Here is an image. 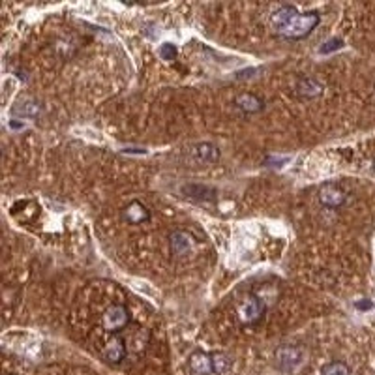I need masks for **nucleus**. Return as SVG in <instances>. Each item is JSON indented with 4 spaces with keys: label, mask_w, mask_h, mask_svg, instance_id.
<instances>
[{
    "label": "nucleus",
    "mask_w": 375,
    "mask_h": 375,
    "mask_svg": "<svg viewBox=\"0 0 375 375\" xmlns=\"http://www.w3.org/2000/svg\"><path fill=\"white\" fill-rule=\"evenodd\" d=\"M321 17L317 11H299L295 6H279L278 10L270 13V26L279 38L299 42L308 38L315 26L319 25Z\"/></svg>",
    "instance_id": "nucleus-1"
},
{
    "label": "nucleus",
    "mask_w": 375,
    "mask_h": 375,
    "mask_svg": "<svg viewBox=\"0 0 375 375\" xmlns=\"http://www.w3.org/2000/svg\"><path fill=\"white\" fill-rule=\"evenodd\" d=\"M129 323H131V315L124 304H113L101 315V328L109 334H118L126 330Z\"/></svg>",
    "instance_id": "nucleus-2"
},
{
    "label": "nucleus",
    "mask_w": 375,
    "mask_h": 375,
    "mask_svg": "<svg viewBox=\"0 0 375 375\" xmlns=\"http://www.w3.org/2000/svg\"><path fill=\"white\" fill-rule=\"evenodd\" d=\"M265 311H267L265 302L259 299L257 295H251V297H248V299L238 306L236 315H238V321L242 323V325H255V323H259L263 319Z\"/></svg>",
    "instance_id": "nucleus-3"
},
{
    "label": "nucleus",
    "mask_w": 375,
    "mask_h": 375,
    "mask_svg": "<svg viewBox=\"0 0 375 375\" xmlns=\"http://www.w3.org/2000/svg\"><path fill=\"white\" fill-rule=\"evenodd\" d=\"M347 195L338 184H325L319 190V201L326 208H340L345 204Z\"/></svg>",
    "instance_id": "nucleus-4"
},
{
    "label": "nucleus",
    "mask_w": 375,
    "mask_h": 375,
    "mask_svg": "<svg viewBox=\"0 0 375 375\" xmlns=\"http://www.w3.org/2000/svg\"><path fill=\"white\" fill-rule=\"evenodd\" d=\"M126 354H128V347H126L124 338H120L118 334H113L103 347V358L111 364H118L126 358Z\"/></svg>",
    "instance_id": "nucleus-5"
},
{
    "label": "nucleus",
    "mask_w": 375,
    "mask_h": 375,
    "mask_svg": "<svg viewBox=\"0 0 375 375\" xmlns=\"http://www.w3.org/2000/svg\"><path fill=\"white\" fill-rule=\"evenodd\" d=\"M276 360L281 370L285 372H293L297 370L300 364H302V351L297 349V347H279L276 351Z\"/></svg>",
    "instance_id": "nucleus-6"
},
{
    "label": "nucleus",
    "mask_w": 375,
    "mask_h": 375,
    "mask_svg": "<svg viewBox=\"0 0 375 375\" xmlns=\"http://www.w3.org/2000/svg\"><path fill=\"white\" fill-rule=\"evenodd\" d=\"M193 236L188 231H173L169 236V248L173 255H186L193 250Z\"/></svg>",
    "instance_id": "nucleus-7"
},
{
    "label": "nucleus",
    "mask_w": 375,
    "mask_h": 375,
    "mask_svg": "<svg viewBox=\"0 0 375 375\" xmlns=\"http://www.w3.org/2000/svg\"><path fill=\"white\" fill-rule=\"evenodd\" d=\"M190 368L197 375H210L214 374V366H212V356L203 351H197L190 356Z\"/></svg>",
    "instance_id": "nucleus-8"
},
{
    "label": "nucleus",
    "mask_w": 375,
    "mask_h": 375,
    "mask_svg": "<svg viewBox=\"0 0 375 375\" xmlns=\"http://www.w3.org/2000/svg\"><path fill=\"white\" fill-rule=\"evenodd\" d=\"M193 156L204 163H214L220 160V149L212 143H197L193 147Z\"/></svg>",
    "instance_id": "nucleus-9"
},
{
    "label": "nucleus",
    "mask_w": 375,
    "mask_h": 375,
    "mask_svg": "<svg viewBox=\"0 0 375 375\" xmlns=\"http://www.w3.org/2000/svg\"><path fill=\"white\" fill-rule=\"evenodd\" d=\"M124 218L128 220L129 224H143V222H147L150 220V212L139 203V201H133V203H129L126 208H124Z\"/></svg>",
    "instance_id": "nucleus-10"
},
{
    "label": "nucleus",
    "mask_w": 375,
    "mask_h": 375,
    "mask_svg": "<svg viewBox=\"0 0 375 375\" xmlns=\"http://www.w3.org/2000/svg\"><path fill=\"white\" fill-rule=\"evenodd\" d=\"M184 193L195 201H208V199H214L216 190L210 186H203V184H188V186H184Z\"/></svg>",
    "instance_id": "nucleus-11"
},
{
    "label": "nucleus",
    "mask_w": 375,
    "mask_h": 375,
    "mask_svg": "<svg viewBox=\"0 0 375 375\" xmlns=\"http://www.w3.org/2000/svg\"><path fill=\"white\" fill-rule=\"evenodd\" d=\"M236 107L242 109L248 115H253V113H261L265 109V103L259 100L257 96H251V94H240L235 100Z\"/></svg>",
    "instance_id": "nucleus-12"
},
{
    "label": "nucleus",
    "mask_w": 375,
    "mask_h": 375,
    "mask_svg": "<svg viewBox=\"0 0 375 375\" xmlns=\"http://www.w3.org/2000/svg\"><path fill=\"white\" fill-rule=\"evenodd\" d=\"M297 90H299V94L302 98H315L321 94L323 86L317 83V81H313L310 77H304V79H300L299 85H297Z\"/></svg>",
    "instance_id": "nucleus-13"
},
{
    "label": "nucleus",
    "mask_w": 375,
    "mask_h": 375,
    "mask_svg": "<svg viewBox=\"0 0 375 375\" xmlns=\"http://www.w3.org/2000/svg\"><path fill=\"white\" fill-rule=\"evenodd\" d=\"M212 366H214V374L216 375H224L231 370V360L229 356H225L224 353H212Z\"/></svg>",
    "instance_id": "nucleus-14"
},
{
    "label": "nucleus",
    "mask_w": 375,
    "mask_h": 375,
    "mask_svg": "<svg viewBox=\"0 0 375 375\" xmlns=\"http://www.w3.org/2000/svg\"><path fill=\"white\" fill-rule=\"evenodd\" d=\"M321 375H351V370L343 362H328L323 366Z\"/></svg>",
    "instance_id": "nucleus-15"
},
{
    "label": "nucleus",
    "mask_w": 375,
    "mask_h": 375,
    "mask_svg": "<svg viewBox=\"0 0 375 375\" xmlns=\"http://www.w3.org/2000/svg\"><path fill=\"white\" fill-rule=\"evenodd\" d=\"M343 47V42L340 40V38H334V40H330V42H325L321 45V49H319V53L321 54H328V53H332V51H338V49H342Z\"/></svg>",
    "instance_id": "nucleus-16"
},
{
    "label": "nucleus",
    "mask_w": 375,
    "mask_h": 375,
    "mask_svg": "<svg viewBox=\"0 0 375 375\" xmlns=\"http://www.w3.org/2000/svg\"><path fill=\"white\" fill-rule=\"evenodd\" d=\"M176 54H178V51H176V47H175L173 43H165V45H161V49H160L161 58H165V60H175V58H176Z\"/></svg>",
    "instance_id": "nucleus-17"
},
{
    "label": "nucleus",
    "mask_w": 375,
    "mask_h": 375,
    "mask_svg": "<svg viewBox=\"0 0 375 375\" xmlns=\"http://www.w3.org/2000/svg\"><path fill=\"white\" fill-rule=\"evenodd\" d=\"M356 308L358 310H368V308H372V302H356Z\"/></svg>",
    "instance_id": "nucleus-18"
}]
</instances>
